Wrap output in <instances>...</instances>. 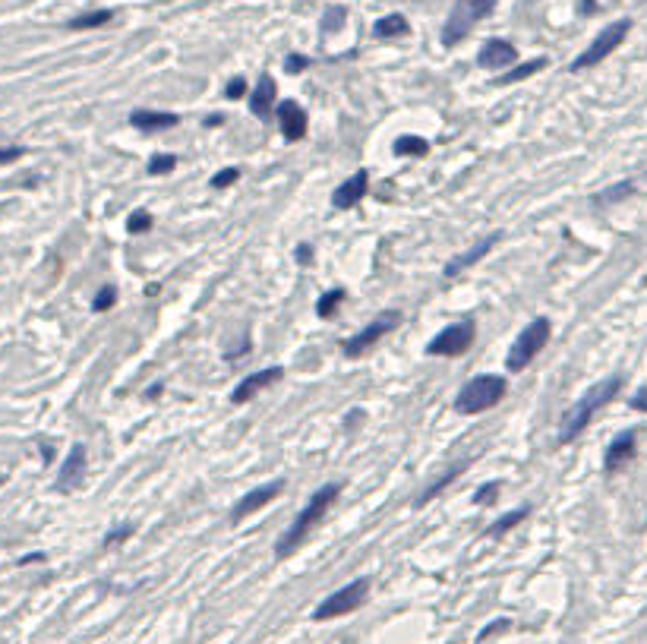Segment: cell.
I'll return each mask as SVG.
<instances>
[{"mask_svg": "<svg viewBox=\"0 0 647 644\" xmlns=\"http://www.w3.org/2000/svg\"><path fill=\"white\" fill-rule=\"evenodd\" d=\"M528 515H530V505H521V509L506 512L499 521H492V527H486V537H502V534H508L515 525H521Z\"/></svg>", "mask_w": 647, "mask_h": 644, "instance_id": "cb8c5ba5", "label": "cell"}, {"mask_svg": "<svg viewBox=\"0 0 647 644\" xmlns=\"http://www.w3.org/2000/svg\"><path fill=\"white\" fill-rule=\"evenodd\" d=\"M499 237H502V234H490V237H484L480 243H474L470 250H464V253H458L455 259H448V263H446V275H448V278H455V275H461V272L468 269V265L480 263V259H484V256L490 253V250L499 243Z\"/></svg>", "mask_w": 647, "mask_h": 644, "instance_id": "2e32d148", "label": "cell"}, {"mask_svg": "<svg viewBox=\"0 0 647 644\" xmlns=\"http://www.w3.org/2000/svg\"><path fill=\"white\" fill-rule=\"evenodd\" d=\"M82 474H86V445H82V442H76L73 449H70L67 461H63V467H60L57 490H60V493H67V490H73L76 483H79Z\"/></svg>", "mask_w": 647, "mask_h": 644, "instance_id": "e0dca14e", "label": "cell"}, {"mask_svg": "<svg viewBox=\"0 0 647 644\" xmlns=\"http://www.w3.org/2000/svg\"><path fill=\"white\" fill-rule=\"evenodd\" d=\"M41 559H45V556H41V553H32V556H23V559H19V562H23V565H29V562H41Z\"/></svg>", "mask_w": 647, "mask_h": 644, "instance_id": "b9f144b4", "label": "cell"}, {"mask_svg": "<svg viewBox=\"0 0 647 644\" xmlns=\"http://www.w3.org/2000/svg\"><path fill=\"white\" fill-rule=\"evenodd\" d=\"M508 392V382L496 373H484V376H474L470 382H464L458 398H455V411L458 414H484L490 407H496Z\"/></svg>", "mask_w": 647, "mask_h": 644, "instance_id": "3957f363", "label": "cell"}, {"mask_svg": "<svg viewBox=\"0 0 647 644\" xmlns=\"http://www.w3.org/2000/svg\"><path fill=\"white\" fill-rule=\"evenodd\" d=\"M366 190H370V171L360 168L357 174H350L341 187L332 193V205H335V209H354V205L366 196Z\"/></svg>", "mask_w": 647, "mask_h": 644, "instance_id": "4fadbf2b", "label": "cell"}, {"mask_svg": "<svg viewBox=\"0 0 647 644\" xmlns=\"http://www.w3.org/2000/svg\"><path fill=\"white\" fill-rule=\"evenodd\" d=\"M344 297H348V294H344L341 288H332L328 294H322V297H319V303H316V313H319L322 319H332V316H335V310L344 303Z\"/></svg>", "mask_w": 647, "mask_h": 644, "instance_id": "484cf974", "label": "cell"}, {"mask_svg": "<svg viewBox=\"0 0 647 644\" xmlns=\"http://www.w3.org/2000/svg\"><path fill=\"white\" fill-rule=\"evenodd\" d=\"M370 597V578H354L344 587H338L335 594H328L319 607L312 610V619L326 622V619H338V616H348L354 610L364 607V600Z\"/></svg>", "mask_w": 647, "mask_h": 644, "instance_id": "8992f818", "label": "cell"}, {"mask_svg": "<svg viewBox=\"0 0 647 644\" xmlns=\"http://www.w3.org/2000/svg\"><path fill=\"white\" fill-rule=\"evenodd\" d=\"M284 376L281 367H268V370H259V373H250L246 379L237 382V389L231 392V405H246V401H253L256 395H259L266 385H272V382H278Z\"/></svg>", "mask_w": 647, "mask_h": 644, "instance_id": "7c38bea8", "label": "cell"}, {"mask_svg": "<svg viewBox=\"0 0 647 644\" xmlns=\"http://www.w3.org/2000/svg\"><path fill=\"white\" fill-rule=\"evenodd\" d=\"M635 449H638V433H635V430H625V433H619L616 439L610 442L606 455H603V471H606V474L622 471V467L635 458Z\"/></svg>", "mask_w": 647, "mask_h": 644, "instance_id": "8fae6325", "label": "cell"}, {"mask_svg": "<svg viewBox=\"0 0 647 644\" xmlns=\"http://www.w3.org/2000/svg\"><path fill=\"white\" fill-rule=\"evenodd\" d=\"M23 145H10V149H0V165H10L16 158H23Z\"/></svg>", "mask_w": 647, "mask_h": 644, "instance_id": "8d00e7d4", "label": "cell"}, {"mask_svg": "<svg viewBox=\"0 0 647 644\" xmlns=\"http://www.w3.org/2000/svg\"><path fill=\"white\" fill-rule=\"evenodd\" d=\"M628 193H635V183H632V180H622V183H616V187H610V190H603V193H597L594 203H597V205H610V203H619V199H625Z\"/></svg>", "mask_w": 647, "mask_h": 644, "instance_id": "83f0119b", "label": "cell"}, {"mask_svg": "<svg viewBox=\"0 0 647 644\" xmlns=\"http://www.w3.org/2000/svg\"><path fill=\"white\" fill-rule=\"evenodd\" d=\"M136 527L133 525H123V527H111V531L104 534V547H114V543H123V540L133 534Z\"/></svg>", "mask_w": 647, "mask_h": 644, "instance_id": "836d02e7", "label": "cell"}, {"mask_svg": "<svg viewBox=\"0 0 647 644\" xmlns=\"http://www.w3.org/2000/svg\"><path fill=\"white\" fill-rule=\"evenodd\" d=\"M272 101H275V79L268 73L259 76V83H256L253 95H250V111L256 114V117L266 120L268 114H272Z\"/></svg>", "mask_w": 647, "mask_h": 644, "instance_id": "d6986e66", "label": "cell"}, {"mask_svg": "<svg viewBox=\"0 0 647 644\" xmlns=\"http://www.w3.org/2000/svg\"><path fill=\"white\" fill-rule=\"evenodd\" d=\"M174 168H177V155H168V152H155V155L149 158V168H146V171L158 177V174H168V171H174Z\"/></svg>", "mask_w": 647, "mask_h": 644, "instance_id": "f1b7e54d", "label": "cell"}, {"mask_svg": "<svg viewBox=\"0 0 647 644\" xmlns=\"http://www.w3.org/2000/svg\"><path fill=\"white\" fill-rule=\"evenodd\" d=\"M426 152H430V143H426L424 136H398L395 139V155L398 158H424Z\"/></svg>", "mask_w": 647, "mask_h": 644, "instance_id": "7402d4cb", "label": "cell"}, {"mask_svg": "<svg viewBox=\"0 0 647 644\" xmlns=\"http://www.w3.org/2000/svg\"><path fill=\"white\" fill-rule=\"evenodd\" d=\"M0 483H3V480H0Z\"/></svg>", "mask_w": 647, "mask_h": 644, "instance_id": "7bdbcfd3", "label": "cell"}, {"mask_svg": "<svg viewBox=\"0 0 647 644\" xmlns=\"http://www.w3.org/2000/svg\"><path fill=\"white\" fill-rule=\"evenodd\" d=\"M161 389H164L161 382H155V385H149V392H146V398H158V395H161Z\"/></svg>", "mask_w": 647, "mask_h": 644, "instance_id": "60d3db41", "label": "cell"}, {"mask_svg": "<svg viewBox=\"0 0 647 644\" xmlns=\"http://www.w3.org/2000/svg\"><path fill=\"white\" fill-rule=\"evenodd\" d=\"M632 407L641 414H647V389H638V395L632 398Z\"/></svg>", "mask_w": 647, "mask_h": 644, "instance_id": "74e56055", "label": "cell"}, {"mask_svg": "<svg viewBox=\"0 0 647 644\" xmlns=\"http://www.w3.org/2000/svg\"><path fill=\"white\" fill-rule=\"evenodd\" d=\"M496 3L499 0H455L452 13H448L446 26H442V45L446 48L461 45L464 38H468V32L496 10Z\"/></svg>", "mask_w": 647, "mask_h": 644, "instance_id": "277c9868", "label": "cell"}, {"mask_svg": "<svg viewBox=\"0 0 647 644\" xmlns=\"http://www.w3.org/2000/svg\"><path fill=\"white\" fill-rule=\"evenodd\" d=\"M130 123L136 130H146V133H158V130H171L180 123L177 114H168V111H133L130 114Z\"/></svg>", "mask_w": 647, "mask_h": 644, "instance_id": "ac0fdd59", "label": "cell"}, {"mask_svg": "<svg viewBox=\"0 0 647 644\" xmlns=\"http://www.w3.org/2000/svg\"><path fill=\"white\" fill-rule=\"evenodd\" d=\"M628 32H632V19H619V23L606 26V29H603L600 35H597L588 48H584V54H578V57L572 60V67H568V70H572V73H578V70L597 67L600 60H606L619 45H622Z\"/></svg>", "mask_w": 647, "mask_h": 644, "instance_id": "52a82bcc", "label": "cell"}, {"mask_svg": "<svg viewBox=\"0 0 647 644\" xmlns=\"http://www.w3.org/2000/svg\"><path fill=\"white\" fill-rule=\"evenodd\" d=\"M344 23H348V10L344 7H328L326 13H322V35H335V32H341Z\"/></svg>", "mask_w": 647, "mask_h": 644, "instance_id": "4316f807", "label": "cell"}, {"mask_svg": "<svg viewBox=\"0 0 647 644\" xmlns=\"http://www.w3.org/2000/svg\"><path fill=\"white\" fill-rule=\"evenodd\" d=\"M278 123H281L284 143H300L306 136V111L290 98L278 105Z\"/></svg>", "mask_w": 647, "mask_h": 644, "instance_id": "5bb4252c", "label": "cell"}, {"mask_svg": "<svg viewBox=\"0 0 647 644\" xmlns=\"http://www.w3.org/2000/svg\"><path fill=\"white\" fill-rule=\"evenodd\" d=\"M499 490H502V483H499V480H490V483H484V487L474 493V502L477 505H490V502L499 496Z\"/></svg>", "mask_w": 647, "mask_h": 644, "instance_id": "1f68e13d", "label": "cell"}, {"mask_svg": "<svg viewBox=\"0 0 647 644\" xmlns=\"http://www.w3.org/2000/svg\"><path fill=\"white\" fill-rule=\"evenodd\" d=\"M243 92H246V79L243 76H234L231 83H228V89H224V95L231 98V101H237V98H243Z\"/></svg>", "mask_w": 647, "mask_h": 644, "instance_id": "d590c367", "label": "cell"}, {"mask_svg": "<svg viewBox=\"0 0 647 644\" xmlns=\"http://www.w3.org/2000/svg\"><path fill=\"white\" fill-rule=\"evenodd\" d=\"M114 303H117V291H114L111 285H104L101 291L95 294V300H92V310H95V313H108Z\"/></svg>", "mask_w": 647, "mask_h": 644, "instance_id": "f546056e", "label": "cell"}, {"mask_svg": "<svg viewBox=\"0 0 647 644\" xmlns=\"http://www.w3.org/2000/svg\"><path fill=\"white\" fill-rule=\"evenodd\" d=\"M474 338H477V325L470 319L452 322V325H446V329L426 345V354H430V357H461V354L474 345Z\"/></svg>", "mask_w": 647, "mask_h": 644, "instance_id": "9c48e42d", "label": "cell"}, {"mask_svg": "<svg viewBox=\"0 0 647 644\" xmlns=\"http://www.w3.org/2000/svg\"><path fill=\"white\" fill-rule=\"evenodd\" d=\"M338 493H341V487H338V483H326L322 490H316V493L310 496V502H306L303 509L297 512V518L290 521V527L281 534V537H278L275 553L281 556V559H284V556H290L306 537H310V531L322 521V515H326L328 505L338 499Z\"/></svg>", "mask_w": 647, "mask_h": 644, "instance_id": "7a4b0ae2", "label": "cell"}, {"mask_svg": "<svg viewBox=\"0 0 647 644\" xmlns=\"http://www.w3.org/2000/svg\"><path fill=\"white\" fill-rule=\"evenodd\" d=\"M550 335H553V325H550V319H546V316H537L534 322H528V325H524V332L515 338L512 351H508L506 367L512 370V373H521L524 367H530L537 354L546 348Z\"/></svg>", "mask_w": 647, "mask_h": 644, "instance_id": "5b68a950", "label": "cell"}, {"mask_svg": "<svg viewBox=\"0 0 647 644\" xmlns=\"http://www.w3.org/2000/svg\"><path fill=\"white\" fill-rule=\"evenodd\" d=\"M408 32L410 26L401 13H388L382 19H376V26H372V35L376 38H398V35H408Z\"/></svg>", "mask_w": 647, "mask_h": 644, "instance_id": "44dd1931", "label": "cell"}, {"mask_svg": "<svg viewBox=\"0 0 647 644\" xmlns=\"http://www.w3.org/2000/svg\"><path fill=\"white\" fill-rule=\"evenodd\" d=\"M310 259H312V247H310V243H300V247H297V263L300 265H310Z\"/></svg>", "mask_w": 647, "mask_h": 644, "instance_id": "f35d334b", "label": "cell"}, {"mask_svg": "<svg viewBox=\"0 0 647 644\" xmlns=\"http://www.w3.org/2000/svg\"><path fill=\"white\" fill-rule=\"evenodd\" d=\"M518 60V51H515L512 41H506V38H490L484 48H480V54H477V63L484 70H502L508 67V63H515Z\"/></svg>", "mask_w": 647, "mask_h": 644, "instance_id": "9a60e30c", "label": "cell"}, {"mask_svg": "<svg viewBox=\"0 0 647 644\" xmlns=\"http://www.w3.org/2000/svg\"><path fill=\"white\" fill-rule=\"evenodd\" d=\"M237 180H240V171H237V168H224V171H218L215 177L208 180V183H212L215 190H224V187H234Z\"/></svg>", "mask_w": 647, "mask_h": 644, "instance_id": "d6a6232c", "label": "cell"}, {"mask_svg": "<svg viewBox=\"0 0 647 644\" xmlns=\"http://www.w3.org/2000/svg\"><path fill=\"white\" fill-rule=\"evenodd\" d=\"M619 389H622V376H610V379L590 385V389L562 414V420H559V445H568V442L578 439V436L588 430L590 420H594V414L600 411V407H606L613 398L619 395Z\"/></svg>", "mask_w": 647, "mask_h": 644, "instance_id": "6da1fadb", "label": "cell"}, {"mask_svg": "<svg viewBox=\"0 0 647 644\" xmlns=\"http://www.w3.org/2000/svg\"><path fill=\"white\" fill-rule=\"evenodd\" d=\"M306 67H310V57H306V54H288V57H284V70H288V73H303Z\"/></svg>", "mask_w": 647, "mask_h": 644, "instance_id": "e575fe53", "label": "cell"}, {"mask_svg": "<svg viewBox=\"0 0 647 644\" xmlns=\"http://www.w3.org/2000/svg\"><path fill=\"white\" fill-rule=\"evenodd\" d=\"M544 67H546V57H534V60H528V63H518V67H515L512 73H502V76L496 79V85H512V83H521V79H528V76L540 73Z\"/></svg>", "mask_w": 647, "mask_h": 644, "instance_id": "d4e9b609", "label": "cell"}, {"mask_svg": "<svg viewBox=\"0 0 647 644\" xmlns=\"http://www.w3.org/2000/svg\"><path fill=\"white\" fill-rule=\"evenodd\" d=\"M149 228H152V215H149V212L136 209L133 215L127 218V231L130 234H142V231H149Z\"/></svg>", "mask_w": 647, "mask_h": 644, "instance_id": "4dcf8cb0", "label": "cell"}, {"mask_svg": "<svg viewBox=\"0 0 647 644\" xmlns=\"http://www.w3.org/2000/svg\"><path fill=\"white\" fill-rule=\"evenodd\" d=\"M464 467H468V461H461V465H452V467H448V471H442V477H439V480H432L430 487H426L424 493H420V496H417V499H414V509H424L426 502H432V499H436V496H439L442 490L448 487V483H455V480L461 477V471H464Z\"/></svg>", "mask_w": 647, "mask_h": 644, "instance_id": "ffe728a7", "label": "cell"}, {"mask_svg": "<svg viewBox=\"0 0 647 644\" xmlns=\"http://www.w3.org/2000/svg\"><path fill=\"white\" fill-rule=\"evenodd\" d=\"M284 490V480H272V483H262V487L250 490L246 496H240L237 502H234L231 509V521H243L246 515H253V512H259L262 505H268V502L275 499L278 493Z\"/></svg>", "mask_w": 647, "mask_h": 644, "instance_id": "30bf717a", "label": "cell"}, {"mask_svg": "<svg viewBox=\"0 0 647 644\" xmlns=\"http://www.w3.org/2000/svg\"><path fill=\"white\" fill-rule=\"evenodd\" d=\"M111 19H114L111 10H89V13L73 16V19L67 23V29H73V32H82V29H98V26H108Z\"/></svg>", "mask_w": 647, "mask_h": 644, "instance_id": "603a6c76", "label": "cell"}, {"mask_svg": "<svg viewBox=\"0 0 647 644\" xmlns=\"http://www.w3.org/2000/svg\"><path fill=\"white\" fill-rule=\"evenodd\" d=\"M224 123V114H208L206 117V127H221Z\"/></svg>", "mask_w": 647, "mask_h": 644, "instance_id": "ab89813d", "label": "cell"}, {"mask_svg": "<svg viewBox=\"0 0 647 644\" xmlns=\"http://www.w3.org/2000/svg\"><path fill=\"white\" fill-rule=\"evenodd\" d=\"M398 322H401V313L398 310H382L379 316L372 322H366L364 329L357 332L354 338H348L341 345V351H344V357H364L370 348H376L382 341V338L388 335L392 329H398Z\"/></svg>", "mask_w": 647, "mask_h": 644, "instance_id": "ba28073f", "label": "cell"}]
</instances>
